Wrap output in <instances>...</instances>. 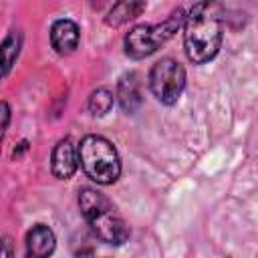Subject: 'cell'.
<instances>
[{
	"instance_id": "1",
	"label": "cell",
	"mask_w": 258,
	"mask_h": 258,
	"mask_svg": "<svg viewBox=\"0 0 258 258\" xmlns=\"http://www.w3.org/2000/svg\"><path fill=\"white\" fill-rule=\"evenodd\" d=\"M222 46V20L216 4L198 2L183 20V48L194 64L212 60Z\"/></svg>"
},
{
	"instance_id": "2",
	"label": "cell",
	"mask_w": 258,
	"mask_h": 258,
	"mask_svg": "<svg viewBox=\"0 0 258 258\" xmlns=\"http://www.w3.org/2000/svg\"><path fill=\"white\" fill-rule=\"evenodd\" d=\"M79 208L87 224L91 226L93 234L105 242L119 246L129 238V228L117 208L111 204L107 196L93 187H83L79 191Z\"/></svg>"
},
{
	"instance_id": "3",
	"label": "cell",
	"mask_w": 258,
	"mask_h": 258,
	"mask_svg": "<svg viewBox=\"0 0 258 258\" xmlns=\"http://www.w3.org/2000/svg\"><path fill=\"white\" fill-rule=\"evenodd\" d=\"M79 165L87 177L101 185H111L121 175V159L113 143L101 135H87L77 147Z\"/></svg>"
},
{
	"instance_id": "4",
	"label": "cell",
	"mask_w": 258,
	"mask_h": 258,
	"mask_svg": "<svg viewBox=\"0 0 258 258\" xmlns=\"http://www.w3.org/2000/svg\"><path fill=\"white\" fill-rule=\"evenodd\" d=\"M185 12L183 8H175L163 22L159 24H137L125 34V52L131 58H145L153 54L161 44H165L177 30L183 26Z\"/></svg>"
},
{
	"instance_id": "5",
	"label": "cell",
	"mask_w": 258,
	"mask_h": 258,
	"mask_svg": "<svg viewBox=\"0 0 258 258\" xmlns=\"http://www.w3.org/2000/svg\"><path fill=\"white\" fill-rule=\"evenodd\" d=\"M185 87V71L175 58H161L149 71V89L163 105H173Z\"/></svg>"
},
{
	"instance_id": "6",
	"label": "cell",
	"mask_w": 258,
	"mask_h": 258,
	"mask_svg": "<svg viewBox=\"0 0 258 258\" xmlns=\"http://www.w3.org/2000/svg\"><path fill=\"white\" fill-rule=\"evenodd\" d=\"M79 167V155H77V145L71 137L60 139L54 149H52V157H50V169L52 175L58 179H69L75 175Z\"/></svg>"
},
{
	"instance_id": "7",
	"label": "cell",
	"mask_w": 258,
	"mask_h": 258,
	"mask_svg": "<svg viewBox=\"0 0 258 258\" xmlns=\"http://www.w3.org/2000/svg\"><path fill=\"white\" fill-rule=\"evenodd\" d=\"M79 38H81L79 24L73 22V20H69V18L56 20L50 26V44H52V48L58 54H71V52H75L77 46H79Z\"/></svg>"
},
{
	"instance_id": "8",
	"label": "cell",
	"mask_w": 258,
	"mask_h": 258,
	"mask_svg": "<svg viewBox=\"0 0 258 258\" xmlns=\"http://www.w3.org/2000/svg\"><path fill=\"white\" fill-rule=\"evenodd\" d=\"M56 246L52 230L44 224H36L26 234V258H50Z\"/></svg>"
},
{
	"instance_id": "9",
	"label": "cell",
	"mask_w": 258,
	"mask_h": 258,
	"mask_svg": "<svg viewBox=\"0 0 258 258\" xmlns=\"http://www.w3.org/2000/svg\"><path fill=\"white\" fill-rule=\"evenodd\" d=\"M117 99H119V105L125 113H135L141 103H143V97H141V85H139V75L135 71L131 73H125L119 83H117Z\"/></svg>"
},
{
	"instance_id": "10",
	"label": "cell",
	"mask_w": 258,
	"mask_h": 258,
	"mask_svg": "<svg viewBox=\"0 0 258 258\" xmlns=\"http://www.w3.org/2000/svg\"><path fill=\"white\" fill-rule=\"evenodd\" d=\"M145 10V2H135V0H123V2H117L111 6V10L107 12L105 16V24L107 26H121L133 18H137L141 12Z\"/></svg>"
},
{
	"instance_id": "11",
	"label": "cell",
	"mask_w": 258,
	"mask_h": 258,
	"mask_svg": "<svg viewBox=\"0 0 258 258\" xmlns=\"http://www.w3.org/2000/svg\"><path fill=\"white\" fill-rule=\"evenodd\" d=\"M20 44H22V36L20 32H10L2 42H0V77L10 73L14 60L18 58L20 52Z\"/></svg>"
},
{
	"instance_id": "12",
	"label": "cell",
	"mask_w": 258,
	"mask_h": 258,
	"mask_svg": "<svg viewBox=\"0 0 258 258\" xmlns=\"http://www.w3.org/2000/svg\"><path fill=\"white\" fill-rule=\"evenodd\" d=\"M113 101H115V97H113V93H111L109 89H97V91L91 93L87 107H89L91 115H95V117H105V115L113 109Z\"/></svg>"
},
{
	"instance_id": "13",
	"label": "cell",
	"mask_w": 258,
	"mask_h": 258,
	"mask_svg": "<svg viewBox=\"0 0 258 258\" xmlns=\"http://www.w3.org/2000/svg\"><path fill=\"white\" fill-rule=\"evenodd\" d=\"M8 123H10V107L6 101H0V137L4 135Z\"/></svg>"
},
{
	"instance_id": "14",
	"label": "cell",
	"mask_w": 258,
	"mask_h": 258,
	"mask_svg": "<svg viewBox=\"0 0 258 258\" xmlns=\"http://www.w3.org/2000/svg\"><path fill=\"white\" fill-rule=\"evenodd\" d=\"M0 258H12V242L8 236L0 238Z\"/></svg>"
},
{
	"instance_id": "15",
	"label": "cell",
	"mask_w": 258,
	"mask_h": 258,
	"mask_svg": "<svg viewBox=\"0 0 258 258\" xmlns=\"http://www.w3.org/2000/svg\"><path fill=\"white\" fill-rule=\"evenodd\" d=\"M0 143H2V137H0Z\"/></svg>"
}]
</instances>
